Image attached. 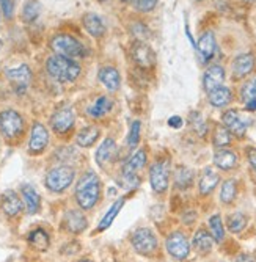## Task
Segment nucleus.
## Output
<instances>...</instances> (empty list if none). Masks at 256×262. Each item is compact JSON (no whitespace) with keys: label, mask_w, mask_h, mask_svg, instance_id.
Here are the masks:
<instances>
[{"label":"nucleus","mask_w":256,"mask_h":262,"mask_svg":"<svg viewBox=\"0 0 256 262\" xmlns=\"http://www.w3.org/2000/svg\"><path fill=\"white\" fill-rule=\"evenodd\" d=\"M46 69H48L51 77L63 83L74 82L80 74V66L74 60L61 57V55L51 57L48 63H46Z\"/></svg>","instance_id":"obj_1"},{"label":"nucleus","mask_w":256,"mask_h":262,"mask_svg":"<svg viewBox=\"0 0 256 262\" xmlns=\"http://www.w3.org/2000/svg\"><path fill=\"white\" fill-rule=\"evenodd\" d=\"M76 200L82 209H91L99 200V178L95 173H87L76 187Z\"/></svg>","instance_id":"obj_2"},{"label":"nucleus","mask_w":256,"mask_h":262,"mask_svg":"<svg viewBox=\"0 0 256 262\" xmlns=\"http://www.w3.org/2000/svg\"><path fill=\"white\" fill-rule=\"evenodd\" d=\"M51 47L57 55L71 58V60L73 58H83L87 55L83 44L79 39H76L74 36L65 35V33L54 36L51 41Z\"/></svg>","instance_id":"obj_3"},{"label":"nucleus","mask_w":256,"mask_h":262,"mask_svg":"<svg viewBox=\"0 0 256 262\" xmlns=\"http://www.w3.org/2000/svg\"><path fill=\"white\" fill-rule=\"evenodd\" d=\"M73 181H74V170L68 165L55 166V168H52L46 174V187L55 193H60L63 190H66L71 185Z\"/></svg>","instance_id":"obj_4"},{"label":"nucleus","mask_w":256,"mask_h":262,"mask_svg":"<svg viewBox=\"0 0 256 262\" xmlns=\"http://www.w3.org/2000/svg\"><path fill=\"white\" fill-rule=\"evenodd\" d=\"M24 130L22 116L16 110H4L0 113V132L7 138H16Z\"/></svg>","instance_id":"obj_5"},{"label":"nucleus","mask_w":256,"mask_h":262,"mask_svg":"<svg viewBox=\"0 0 256 262\" xmlns=\"http://www.w3.org/2000/svg\"><path fill=\"white\" fill-rule=\"evenodd\" d=\"M150 182L151 187L156 193H164L168 188L170 182V170H168V163L167 162H156L153 163L151 170H150Z\"/></svg>","instance_id":"obj_6"},{"label":"nucleus","mask_w":256,"mask_h":262,"mask_svg":"<svg viewBox=\"0 0 256 262\" xmlns=\"http://www.w3.org/2000/svg\"><path fill=\"white\" fill-rule=\"evenodd\" d=\"M134 248L137 253H140V254H151L156 251L157 248V239H156V235L146 229V228H140V229H137L134 234H132V239H131Z\"/></svg>","instance_id":"obj_7"},{"label":"nucleus","mask_w":256,"mask_h":262,"mask_svg":"<svg viewBox=\"0 0 256 262\" xmlns=\"http://www.w3.org/2000/svg\"><path fill=\"white\" fill-rule=\"evenodd\" d=\"M167 251L175 257V259H185L190 253V244L187 241V237H185L182 232L176 231V232H172L168 237H167Z\"/></svg>","instance_id":"obj_8"},{"label":"nucleus","mask_w":256,"mask_h":262,"mask_svg":"<svg viewBox=\"0 0 256 262\" xmlns=\"http://www.w3.org/2000/svg\"><path fill=\"white\" fill-rule=\"evenodd\" d=\"M49 143V132L41 123H35L32 127L30 143H29V151L32 154H39L46 149Z\"/></svg>","instance_id":"obj_9"},{"label":"nucleus","mask_w":256,"mask_h":262,"mask_svg":"<svg viewBox=\"0 0 256 262\" xmlns=\"http://www.w3.org/2000/svg\"><path fill=\"white\" fill-rule=\"evenodd\" d=\"M51 126L57 134H66L74 126V112L71 108H61L54 113Z\"/></svg>","instance_id":"obj_10"},{"label":"nucleus","mask_w":256,"mask_h":262,"mask_svg":"<svg viewBox=\"0 0 256 262\" xmlns=\"http://www.w3.org/2000/svg\"><path fill=\"white\" fill-rule=\"evenodd\" d=\"M222 120H223L225 127L229 132L238 135V137H242L245 134V130H247V126H248V123L244 120V118L236 110H228V112H225L223 116H222Z\"/></svg>","instance_id":"obj_11"},{"label":"nucleus","mask_w":256,"mask_h":262,"mask_svg":"<svg viewBox=\"0 0 256 262\" xmlns=\"http://www.w3.org/2000/svg\"><path fill=\"white\" fill-rule=\"evenodd\" d=\"M132 60L140 68H151L154 64V52L145 42H135L132 47Z\"/></svg>","instance_id":"obj_12"},{"label":"nucleus","mask_w":256,"mask_h":262,"mask_svg":"<svg viewBox=\"0 0 256 262\" xmlns=\"http://www.w3.org/2000/svg\"><path fill=\"white\" fill-rule=\"evenodd\" d=\"M223 80H225V69L222 66H219V64H214V66H211L204 73V77H203L204 90L207 93H211L212 90L222 86Z\"/></svg>","instance_id":"obj_13"},{"label":"nucleus","mask_w":256,"mask_h":262,"mask_svg":"<svg viewBox=\"0 0 256 262\" xmlns=\"http://www.w3.org/2000/svg\"><path fill=\"white\" fill-rule=\"evenodd\" d=\"M63 223H65V228L73 234H79V232L85 231L88 226L85 215L79 210H68L63 219Z\"/></svg>","instance_id":"obj_14"},{"label":"nucleus","mask_w":256,"mask_h":262,"mask_svg":"<svg viewBox=\"0 0 256 262\" xmlns=\"http://www.w3.org/2000/svg\"><path fill=\"white\" fill-rule=\"evenodd\" d=\"M7 77L14 83L17 85L19 88L24 90L26 86L30 85L32 82V71L27 64H20L17 68H11L7 71Z\"/></svg>","instance_id":"obj_15"},{"label":"nucleus","mask_w":256,"mask_h":262,"mask_svg":"<svg viewBox=\"0 0 256 262\" xmlns=\"http://www.w3.org/2000/svg\"><path fill=\"white\" fill-rule=\"evenodd\" d=\"M253 68H254V57L251 54H242L232 61V74H234V77L241 79L250 74Z\"/></svg>","instance_id":"obj_16"},{"label":"nucleus","mask_w":256,"mask_h":262,"mask_svg":"<svg viewBox=\"0 0 256 262\" xmlns=\"http://www.w3.org/2000/svg\"><path fill=\"white\" fill-rule=\"evenodd\" d=\"M20 195H22V200L26 203V207H27V212L29 213H36L39 210V206H41V198L38 195L36 190L29 185V184H24L20 187Z\"/></svg>","instance_id":"obj_17"},{"label":"nucleus","mask_w":256,"mask_h":262,"mask_svg":"<svg viewBox=\"0 0 256 262\" xmlns=\"http://www.w3.org/2000/svg\"><path fill=\"white\" fill-rule=\"evenodd\" d=\"M83 26H85V30L95 38H101L105 33V26L102 19L95 13H87L83 16Z\"/></svg>","instance_id":"obj_18"},{"label":"nucleus","mask_w":256,"mask_h":262,"mask_svg":"<svg viewBox=\"0 0 256 262\" xmlns=\"http://www.w3.org/2000/svg\"><path fill=\"white\" fill-rule=\"evenodd\" d=\"M2 210L7 213L8 217H14L22 210V201L13 192V190H8V192L4 193V196H2Z\"/></svg>","instance_id":"obj_19"},{"label":"nucleus","mask_w":256,"mask_h":262,"mask_svg":"<svg viewBox=\"0 0 256 262\" xmlns=\"http://www.w3.org/2000/svg\"><path fill=\"white\" fill-rule=\"evenodd\" d=\"M197 47H198V52H200V55L203 57L204 61L211 60L214 57V52H216V36H214V33L212 32H206L200 38Z\"/></svg>","instance_id":"obj_20"},{"label":"nucleus","mask_w":256,"mask_h":262,"mask_svg":"<svg viewBox=\"0 0 256 262\" xmlns=\"http://www.w3.org/2000/svg\"><path fill=\"white\" fill-rule=\"evenodd\" d=\"M219 181H220V178L212 168H204V171H203V174L200 178V184H198L200 185V193L201 195H209L217 187Z\"/></svg>","instance_id":"obj_21"},{"label":"nucleus","mask_w":256,"mask_h":262,"mask_svg":"<svg viewBox=\"0 0 256 262\" xmlns=\"http://www.w3.org/2000/svg\"><path fill=\"white\" fill-rule=\"evenodd\" d=\"M146 165V152L143 149L137 151L135 154H132L127 162L124 163V168H123V176L126 174H135L138 170H142L143 166Z\"/></svg>","instance_id":"obj_22"},{"label":"nucleus","mask_w":256,"mask_h":262,"mask_svg":"<svg viewBox=\"0 0 256 262\" xmlns=\"http://www.w3.org/2000/svg\"><path fill=\"white\" fill-rule=\"evenodd\" d=\"M99 80L110 91L118 90L120 86V74H118V71L112 66H105L99 71Z\"/></svg>","instance_id":"obj_23"},{"label":"nucleus","mask_w":256,"mask_h":262,"mask_svg":"<svg viewBox=\"0 0 256 262\" xmlns=\"http://www.w3.org/2000/svg\"><path fill=\"white\" fill-rule=\"evenodd\" d=\"M194 247L198 253L206 254L212 250L214 247V237L211 235V232H207L204 229L197 231L195 237H194Z\"/></svg>","instance_id":"obj_24"},{"label":"nucleus","mask_w":256,"mask_h":262,"mask_svg":"<svg viewBox=\"0 0 256 262\" xmlns=\"http://www.w3.org/2000/svg\"><path fill=\"white\" fill-rule=\"evenodd\" d=\"M115 151H116V145L112 138H105L102 141V145L98 148L96 151V162L101 165V166H105L115 156Z\"/></svg>","instance_id":"obj_25"},{"label":"nucleus","mask_w":256,"mask_h":262,"mask_svg":"<svg viewBox=\"0 0 256 262\" xmlns=\"http://www.w3.org/2000/svg\"><path fill=\"white\" fill-rule=\"evenodd\" d=\"M231 99H232L231 90L225 88V86H219L209 93V102H211L214 107H225L226 104L231 102Z\"/></svg>","instance_id":"obj_26"},{"label":"nucleus","mask_w":256,"mask_h":262,"mask_svg":"<svg viewBox=\"0 0 256 262\" xmlns=\"http://www.w3.org/2000/svg\"><path fill=\"white\" fill-rule=\"evenodd\" d=\"M214 163L222 170H231L238 163V156L228 149H220L214 154Z\"/></svg>","instance_id":"obj_27"},{"label":"nucleus","mask_w":256,"mask_h":262,"mask_svg":"<svg viewBox=\"0 0 256 262\" xmlns=\"http://www.w3.org/2000/svg\"><path fill=\"white\" fill-rule=\"evenodd\" d=\"M99 138V129L95 126L85 127L79 132L77 135V145L83 146V148H90L96 143V140Z\"/></svg>","instance_id":"obj_28"},{"label":"nucleus","mask_w":256,"mask_h":262,"mask_svg":"<svg viewBox=\"0 0 256 262\" xmlns=\"http://www.w3.org/2000/svg\"><path fill=\"white\" fill-rule=\"evenodd\" d=\"M29 244H30L33 248H36V250H39V251H44V250H48V248H49L51 241H49L48 232H46L44 229H35V231H32L30 235H29Z\"/></svg>","instance_id":"obj_29"},{"label":"nucleus","mask_w":256,"mask_h":262,"mask_svg":"<svg viewBox=\"0 0 256 262\" xmlns=\"http://www.w3.org/2000/svg\"><path fill=\"white\" fill-rule=\"evenodd\" d=\"M123 206H124V200H118V201H115V203H113V206L109 209V212L105 213L104 219L101 220V223H99V226H98V231H99V232L105 231V229L113 223V220L116 219V215H118V212L121 210Z\"/></svg>","instance_id":"obj_30"},{"label":"nucleus","mask_w":256,"mask_h":262,"mask_svg":"<svg viewBox=\"0 0 256 262\" xmlns=\"http://www.w3.org/2000/svg\"><path fill=\"white\" fill-rule=\"evenodd\" d=\"M194 182V173L190 168H184V166H179V168L175 171V184L179 188H187L190 187Z\"/></svg>","instance_id":"obj_31"},{"label":"nucleus","mask_w":256,"mask_h":262,"mask_svg":"<svg viewBox=\"0 0 256 262\" xmlns=\"http://www.w3.org/2000/svg\"><path fill=\"white\" fill-rule=\"evenodd\" d=\"M41 13V4L38 0H27L24 8H22V19L26 22H33Z\"/></svg>","instance_id":"obj_32"},{"label":"nucleus","mask_w":256,"mask_h":262,"mask_svg":"<svg viewBox=\"0 0 256 262\" xmlns=\"http://www.w3.org/2000/svg\"><path fill=\"white\" fill-rule=\"evenodd\" d=\"M226 225H228L229 232L238 234V232H241V231L247 226V217L244 215V213H241V212L231 213V215L228 217Z\"/></svg>","instance_id":"obj_33"},{"label":"nucleus","mask_w":256,"mask_h":262,"mask_svg":"<svg viewBox=\"0 0 256 262\" xmlns=\"http://www.w3.org/2000/svg\"><path fill=\"white\" fill-rule=\"evenodd\" d=\"M110 105H112V101L105 96H101L95 104H93L88 110V113L93 116V118H99V116H104L109 110H110Z\"/></svg>","instance_id":"obj_34"},{"label":"nucleus","mask_w":256,"mask_h":262,"mask_svg":"<svg viewBox=\"0 0 256 262\" xmlns=\"http://www.w3.org/2000/svg\"><path fill=\"white\" fill-rule=\"evenodd\" d=\"M236 198V182L232 179H228L222 184V190H220V200L225 204L232 203Z\"/></svg>","instance_id":"obj_35"},{"label":"nucleus","mask_w":256,"mask_h":262,"mask_svg":"<svg viewBox=\"0 0 256 262\" xmlns=\"http://www.w3.org/2000/svg\"><path fill=\"white\" fill-rule=\"evenodd\" d=\"M209 228H211V235L214 237V241L222 242L225 237V228H223L220 215H212L209 219Z\"/></svg>","instance_id":"obj_36"},{"label":"nucleus","mask_w":256,"mask_h":262,"mask_svg":"<svg viewBox=\"0 0 256 262\" xmlns=\"http://www.w3.org/2000/svg\"><path fill=\"white\" fill-rule=\"evenodd\" d=\"M214 146L217 148H225L229 145V141H231V135H229V130L226 127H222L219 126L216 129V134H214Z\"/></svg>","instance_id":"obj_37"},{"label":"nucleus","mask_w":256,"mask_h":262,"mask_svg":"<svg viewBox=\"0 0 256 262\" xmlns=\"http://www.w3.org/2000/svg\"><path fill=\"white\" fill-rule=\"evenodd\" d=\"M241 94H242V99H244L245 104L250 102V101H256V79L247 82V83L242 86Z\"/></svg>","instance_id":"obj_38"},{"label":"nucleus","mask_w":256,"mask_h":262,"mask_svg":"<svg viewBox=\"0 0 256 262\" xmlns=\"http://www.w3.org/2000/svg\"><path fill=\"white\" fill-rule=\"evenodd\" d=\"M190 124L194 127V130L198 134V135H204L206 134V123L203 120V116L198 113V112H194L190 115Z\"/></svg>","instance_id":"obj_39"},{"label":"nucleus","mask_w":256,"mask_h":262,"mask_svg":"<svg viewBox=\"0 0 256 262\" xmlns=\"http://www.w3.org/2000/svg\"><path fill=\"white\" fill-rule=\"evenodd\" d=\"M138 140H140V123L135 121V123H132V127H131L129 137H127V145L131 148H134V146H137Z\"/></svg>","instance_id":"obj_40"},{"label":"nucleus","mask_w":256,"mask_h":262,"mask_svg":"<svg viewBox=\"0 0 256 262\" xmlns=\"http://www.w3.org/2000/svg\"><path fill=\"white\" fill-rule=\"evenodd\" d=\"M157 0H135V10L142 13H150L156 8Z\"/></svg>","instance_id":"obj_41"},{"label":"nucleus","mask_w":256,"mask_h":262,"mask_svg":"<svg viewBox=\"0 0 256 262\" xmlns=\"http://www.w3.org/2000/svg\"><path fill=\"white\" fill-rule=\"evenodd\" d=\"M0 7H2L4 16L7 19H11L13 17V13H14V0H0Z\"/></svg>","instance_id":"obj_42"},{"label":"nucleus","mask_w":256,"mask_h":262,"mask_svg":"<svg viewBox=\"0 0 256 262\" xmlns=\"http://www.w3.org/2000/svg\"><path fill=\"white\" fill-rule=\"evenodd\" d=\"M132 33L137 36V38H140V39H145L148 36V29L145 26H142V24H135V26L132 27Z\"/></svg>","instance_id":"obj_43"},{"label":"nucleus","mask_w":256,"mask_h":262,"mask_svg":"<svg viewBox=\"0 0 256 262\" xmlns=\"http://www.w3.org/2000/svg\"><path fill=\"white\" fill-rule=\"evenodd\" d=\"M247 156H248V162H250V165L254 168V171H256V148H250L248 151H247Z\"/></svg>","instance_id":"obj_44"},{"label":"nucleus","mask_w":256,"mask_h":262,"mask_svg":"<svg viewBox=\"0 0 256 262\" xmlns=\"http://www.w3.org/2000/svg\"><path fill=\"white\" fill-rule=\"evenodd\" d=\"M168 124L172 126V127H175V129H179L181 126H182V120L179 116H172L170 120H168Z\"/></svg>","instance_id":"obj_45"},{"label":"nucleus","mask_w":256,"mask_h":262,"mask_svg":"<svg viewBox=\"0 0 256 262\" xmlns=\"http://www.w3.org/2000/svg\"><path fill=\"white\" fill-rule=\"evenodd\" d=\"M234 262H254V259L251 256H248V254H241V256L236 257Z\"/></svg>","instance_id":"obj_46"},{"label":"nucleus","mask_w":256,"mask_h":262,"mask_svg":"<svg viewBox=\"0 0 256 262\" xmlns=\"http://www.w3.org/2000/svg\"><path fill=\"white\" fill-rule=\"evenodd\" d=\"M245 105H247V110H248V112H254V110H256V101H250V102H247Z\"/></svg>","instance_id":"obj_47"},{"label":"nucleus","mask_w":256,"mask_h":262,"mask_svg":"<svg viewBox=\"0 0 256 262\" xmlns=\"http://www.w3.org/2000/svg\"><path fill=\"white\" fill-rule=\"evenodd\" d=\"M77 262H91V260H88V259H82V260H77Z\"/></svg>","instance_id":"obj_48"},{"label":"nucleus","mask_w":256,"mask_h":262,"mask_svg":"<svg viewBox=\"0 0 256 262\" xmlns=\"http://www.w3.org/2000/svg\"><path fill=\"white\" fill-rule=\"evenodd\" d=\"M244 2H247V4H251V2H254V0H244Z\"/></svg>","instance_id":"obj_49"},{"label":"nucleus","mask_w":256,"mask_h":262,"mask_svg":"<svg viewBox=\"0 0 256 262\" xmlns=\"http://www.w3.org/2000/svg\"><path fill=\"white\" fill-rule=\"evenodd\" d=\"M123 2H127V0H123Z\"/></svg>","instance_id":"obj_50"},{"label":"nucleus","mask_w":256,"mask_h":262,"mask_svg":"<svg viewBox=\"0 0 256 262\" xmlns=\"http://www.w3.org/2000/svg\"><path fill=\"white\" fill-rule=\"evenodd\" d=\"M0 44H2V41H0Z\"/></svg>","instance_id":"obj_51"},{"label":"nucleus","mask_w":256,"mask_h":262,"mask_svg":"<svg viewBox=\"0 0 256 262\" xmlns=\"http://www.w3.org/2000/svg\"><path fill=\"white\" fill-rule=\"evenodd\" d=\"M198 2H201V0H198Z\"/></svg>","instance_id":"obj_52"},{"label":"nucleus","mask_w":256,"mask_h":262,"mask_svg":"<svg viewBox=\"0 0 256 262\" xmlns=\"http://www.w3.org/2000/svg\"><path fill=\"white\" fill-rule=\"evenodd\" d=\"M102 2H104V0H102Z\"/></svg>","instance_id":"obj_53"}]
</instances>
